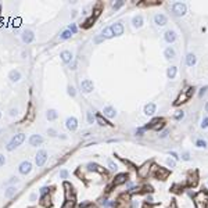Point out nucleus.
I'll list each match as a JSON object with an SVG mask.
<instances>
[{"instance_id":"obj_1","label":"nucleus","mask_w":208,"mask_h":208,"mask_svg":"<svg viewBox=\"0 0 208 208\" xmlns=\"http://www.w3.org/2000/svg\"><path fill=\"white\" fill-rule=\"evenodd\" d=\"M25 140V135L24 133H18L16 136L11 139V142L7 144V150L8 151H13L14 149H17L18 146H21V143Z\"/></svg>"},{"instance_id":"obj_2","label":"nucleus","mask_w":208,"mask_h":208,"mask_svg":"<svg viewBox=\"0 0 208 208\" xmlns=\"http://www.w3.org/2000/svg\"><path fill=\"white\" fill-rule=\"evenodd\" d=\"M193 93H194V89L193 88H189V89H186V90H183V92L179 95V97L176 99L175 105H179V104H182V103H186V101L192 97Z\"/></svg>"},{"instance_id":"obj_3","label":"nucleus","mask_w":208,"mask_h":208,"mask_svg":"<svg viewBox=\"0 0 208 208\" xmlns=\"http://www.w3.org/2000/svg\"><path fill=\"white\" fill-rule=\"evenodd\" d=\"M194 201H196V207L197 208H205V204L208 201V194L204 192L197 193L196 197H194Z\"/></svg>"},{"instance_id":"obj_4","label":"nucleus","mask_w":208,"mask_h":208,"mask_svg":"<svg viewBox=\"0 0 208 208\" xmlns=\"http://www.w3.org/2000/svg\"><path fill=\"white\" fill-rule=\"evenodd\" d=\"M35 161H36L38 167H43L45 162L47 161V153H46V150H39L38 154H36V157H35Z\"/></svg>"},{"instance_id":"obj_5","label":"nucleus","mask_w":208,"mask_h":208,"mask_svg":"<svg viewBox=\"0 0 208 208\" xmlns=\"http://www.w3.org/2000/svg\"><path fill=\"white\" fill-rule=\"evenodd\" d=\"M172 11H174V14L178 17H182L186 14V4L184 3H175L174 6H172Z\"/></svg>"},{"instance_id":"obj_6","label":"nucleus","mask_w":208,"mask_h":208,"mask_svg":"<svg viewBox=\"0 0 208 208\" xmlns=\"http://www.w3.org/2000/svg\"><path fill=\"white\" fill-rule=\"evenodd\" d=\"M93 82L90 79H85L80 82V89H82V92L83 93H90V92H93Z\"/></svg>"},{"instance_id":"obj_7","label":"nucleus","mask_w":208,"mask_h":208,"mask_svg":"<svg viewBox=\"0 0 208 208\" xmlns=\"http://www.w3.org/2000/svg\"><path fill=\"white\" fill-rule=\"evenodd\" d=\"M150 167H151L150 162H144L143 165L137 169V175H139V178H146V176L149 175V172H150Z\"/></svg>"},{"instance_id":"obj_8","label":"nucleus","mask_w":208,"mask_h":208,"mask_svg":"<svg viewBox=\"0 0 208 208\" xmlns=\"http://www.w3.org/2000/svg\"><path fill=\"white\" fill-rule=\"evenodd\" d=\"M20 174H22V175H28L31 171H32V164L29 162V161H24V162H21L20 164Z\"/></svg>"},{"instance_id":"obj_9","label":"nucleus","mask_w":208,"mask_h":208,"mask_svg":"<svg viewBox=\"0 0 208 208\" xmlns=\"http://www.w3.org/2000/svg\"><path fill=\"white\" fill-rule=\"evenodd\" d=\"M21 39H22L24 43H31L35 39V33L31 29H25L24 32H22V35H21Z\"/></svg>"},{"instance_id":"obj_10","label":"nucleus","mask_w":208,"mask_h":208,"mask_svg":"<svg viewBox=\"0 0 208 208\" xmlns=\"http://www.w3.org/2000/svg\"><path fill=\"white\" fill-rule=\"evenodd\" d=\"M65 126L70 129V130H75V129L78 128V121H76V118H74V117L67 118V121H65Z\"/></svg>"},{"instance_id":"obj_11","label":"nucleus","mask_w":208,"mask_h":208,"mask_svg":"<svg viewBox=\"0 0 208 208\" xmlns=\"http://www.w3.org/2000/svg\"><path fill=\"white\" fill-rule=\"evenodd\" d=\"M111 31L115 36H120V35L124 33V25L121 24V22H115V24L111 25Z\"/></svg>"},{"instance_id":"obj_12","label":"nucleus","mask_w":208,"mask_h":208,"mask_svg":"<svg viewBox=\"0 0 208 208\" xmlns=\"http://www.w3.org/2000/svg\"><path fill=\"white\" fill-rule=\"evenodd\" d=\"M42 143H43V137L40 136V135H32V136L29 137V144L33 146V147H36V146H39Z\"/></svg>"},{"instance_id":"obj_13","label":"nucleus","mask_w":208,"mask_h":208,"mask_svg":"<svg viewBox=\"0 0 208 208\" xmlns=\"http://www.w3.org/2000/svg\"><path fill=\"white\" fill-rule=\"evenodd\" d=\"M154 22L157 25H160V26H164V25H167V22H168V18L164 16V14H157V16L154 17Z\"/></svg>"},{"instance_id":"obj_14","label":"nucleus","mask_w":208,"mask_h":208,"mask_svg":"<svg viewBox=\"0 0 208 208\" xmlns=\"http://www.w3.org/2000/svg\"><path fill=\"white\" fill-rule=\"evenodd\" d=\"M169 175V171L165 168H157V172H155V176L161 179V180H164V179H167Z\"/></svg>"},{"instance_id":"obj_15","label":"nucleus","mask_w":208,"mask_h":208,"mask_svg":"<svg viewBox=\"0 0 208 208\" xmlns=\"http://www.w3.org/2000/svg\"><path fill=\"white\" fill-rule=\"evenodd\" d=\"M8 78L11 82H18V80L21 79V72L17 71V70H13V71H10L8 74Z\"/></svg>"},{"instance_id":"obj_16","label":"nucleus","mask_w":208,"mask_h":208,"mask_svg":"<svg viewBox=\"0 0 208 208\" xmlns=\"http://www.w3.org/2000/svg\"><path fill=\"white\" fill-rule=\"evenodd\" d=\"M103 112H104V115H105V117H108V118H114V117L117 115L115 108H114V107H110V105H108V107H105Z\"/></svg>"},{"instance_id":"obj_17","label":"nucleus","mask_w":208,"mask_h":208,"mask_svg":"<svg viewBox=\"0 0 208 208\" xmlns=\"http://www.w3.org/2000/svg\"><path fill=\"white\" fill-rule=\"evenodd\" d=\"M164 38H165V40H167L168 43H174L176 40V33L174 32V31H167Z\"/></svg>"},{"instance_id":"obj_18","label":"nucleus","mask_w":208,"mask_h":208,"mask_svg":"<svg viewBox=\"0 0 208 208\" xmlns=\"http://www.w3.org/2000/svg\"><path fill=\"white\" fill-rule=\"evenodd\" d=\"M154 112H155V104L154 103L147 104V105L144 107V114H146V115H153Z\"/></svg>"},{"instance_id":"obj_19","label":"nucleus","mask_w":208,"mask_h":208,"mask_svg":"<svg viewBox=\"0 0 208 208\" xmlns=\"http://www.w3.org/2000/svg\"><path fill=\"white\" fill-rule=\"evenodd\" d=\"M126 182V175L125 174H121V175H118L117 178H115V180H114V186H120V184L125 183Z\"/></svg>"},{"instance_id":"obj_20","label":"nucleus","mask_w":208,"mask_h":208,"mask_svg":"<svg viewBox=\"0 0 208 208\" xmlns=\"http://www.w3.org/2000/svg\"><path fill=\"white\" fill-rule=\"evenodd\" d=\"M88 169L89 171H96L99 174H104V169L100 167V165H97V164H93V162H90L88 164Z\"/></svg>"},{"instance_id":"obj_21","label":"nucleus","mask_w":208,"mask_h":208,"mask_svg":"<svg viewBox=\"0 0 208 208\" xmlns=\"http://www.w3.org/2000/svg\"><path fill=\"white\" fill-rule=\"evenodd\" d=\"M61 60L64 61V63H71L72 61V54L71 51H68V50H65L61 53Z\"/></svg>"},{"instance_id":"obj_22","label":"nucleus","mask_w":208,"mask_h":208,"mask_svg":"<svg viewBox=\"0 0 208 208\" xmlns=\"http://www.w3.org/2000/svg\"><path fill=\"white\" fill-rule=\"evenodd\" d=\"M132 24H133V26H136V28H140V26L143 25V17H142V16L133 17V20H132Z\"/></svg>"},{"instance_id":"obj_23","label":"nucleus","mask_w":208,"mask_h":208,"mask_svg":"<svg viewBox=\"0 0 208 208\" xmlns=\"http://www.w3.org/2000/svg\"><path fill=\"white\" fill-rule=\"evenodd\" d=\"M186 64L189 65V67H193V65L196 64V56L193 53H189L186 56Z\"/></svg>"},{"instance_id":"obj_24","label":"nucleus","mask_w":208,"mask_h":208,"mask_svg":"<svg viewBox=\"0 0 208 208\" xmlns=\"http://www.w3.org/2000/svg\"><path fill=\"white\" fill-rule=\"evenodd\" d=\"M101 36H103L104 39L112 38V36H114V33H112V31H111V26H108V28H104L103 31H101Z\"/></svg>"},{"instance_id":"obj_25","label":"nucleus","mask_w":208,"mask_h":208,"mask_svg":"<svg viewBox=\"0 0 208 208\" xmlns=\"http://www.w3.org/2000/svg\"><path fill=\"white\" fill-rule=\"evenodd\" d=\"M57 117H58V114H57L56 110H47V112H46V118L49 121H54Z\"/></svg>"},{"instance_id":"obj_26","label":"nucleus","mask_w":208,"mask_h":208,"mask_svg":"<svg viewBox=\"0 0 208 208\" xmlns=\"http://www.w3.org/2000/svg\"><path fill=\"white\" fill-rule=\"evenodd\" d=\"M164 56H165V58H167V60H171V58H174V57H175V50H174L172 47L165 49V51H164Z\"/></svg>"},{"instance_id":"obj_27","label":"nucleus","mask_w":208,"mask_h":208,"mask_svg":"<svg viewBox=\"0 0 208 208\" xmlns=\"http://www.w3.org/2000/svg\"><path fill=\"white\" fill-rule=\"evenodd\" d=\"M16 193H17V189H16V187H13V186H11V187H8L7 190H6V193H4V196H6L7 199H11L13 196H16Z\"/></svg>"},{"instance_id":"obj_28","label":"nucleus","mask_w":208,"mask_h":208,"mask_svg":"<svg viewBox=\"0 0 208 208\" xmlns=\"http://www.w3.org/2000/svg\"><path fill=\"white\" fill-rule=\"evenodd\" d=\"M176 71H178V68H176V67H169L168 71H167V75H168L169 79H174V78H175Z\"/></svg>"},{"instance_id":"obj_29","label":"nucleus","mask_w":208,"mask_h":208,"mask_svg":"<svg viewBox=\"0 0 208 208\" xmlns=\"http://www.w3.org/2000/svg\"><path fill=\"white\" fill-rule=\"evenodd\" d=\"M72 36V33H71V31L70 29H67V31H64V32L60 35V40H65V39H70Z\"/></svg>"},{"instance_id":"obj_30","label":"nucleus","mask_w":208,"mask_h":208,"mask_svg":"<svg viewBox=\"0 0 208 208\" xmlns=\"http://www.w3.org/2000/svg\"><path fill=\"white\" fill-rule=\"evenodd\" d=\"M96 120H97V122H99V125H101V126H107V125H110V122H107L101 115H97Z\"/></svg>"},{"instance_id":"obj_31","label":"nucleus","mask_w":208,"mask_h":208,"mask_svg":"<svg viewBox=\"0 0 208 208\" xmlns=\"http://www.w3.org/2000/svg\"><path fill=\"white\" fill-rule=\"evenodd\" d=\"M42 204L45 207H50V196H43L42 197Z\"/></svg>"},{"instance_id":"obj_32","label":"nucleus","mask_w":208,"mask_h":208,"mask_svg":"<svg viewBox=\"0 0 208 208\" xmlns=\"http://www.w3.org/2000/svg\"><path fill=\"white\" fill-rule=\"evenodd\" d=\"M74 205H75V201L74 200H67L65 201V204L63 205V208H72Z\"/></svg>"},{"instance_id":"obj_33","label":"nucleus","mask_w":208,"mask_h":208,"mask_svg":"<svg viewBox=\"0 0 208 208\" xmlns=\"http://www.w3.org/2000/svg\"><path fill=\"white\" fill-rule=\"evenodd\" d=\"M95 20H96V18H95V17L92 16L90 18H89V20H86V22H85V25H83V26H85V28H89L90 25H92L93 22H95Z\"/></svg>"},{"instance_id":"obj_34","label":"nucleus","mask_w":208,"mask_h":208,"mask_svg":"<svg viewBox=\"0 0 208 208\" xmlns=\"http://www.w3.org/2000/svg\"><path fill=\"white\" fill-rule=\"evenodd\" d=\"M183 117H184V112H183V111H178L175 115H174V118H175V120H178V121L182 120Z\"/></svg>"},{"instance_id":"obj_35","label":"nucleus","mask_w":208,"mask_h":208,"mask_svg":"<svg viewBox=\"0 0 208 208\" xmlns=\"http://www.w3.org/2000/svg\"><path fill=\"white\" fill-rule=\"evenodd\" d=\"M124 4H125V1H117V3H114L112 7H114V10H118V8H121Z\"/></svg>"},{"instance_id":"obj_36","label":"nucleus","mask_w":208,"mask_h":208,"mask_svg":"<svg viewBox=\"0 0 208 208\" xmlns=\"http://www.w3.org/2000/svg\"><path fill=\"white\" fill-rule=\"evenodd\" d=\"M68 95L72 96V97L76 95V92H75V88H74V86H68Z\"/></svg>"},{"instance_id":"obj_37","label":"nucleus","mask_w":208,"mask_h":208,"mask_svg":"<svg viewBox=\"0 0 208 208\" xmlns=\"http://www.w3.org/2000/svg\"><path fill=\"white\" fill-rule=\"evenodd\" d=\"M196 146H197V147H205V146H207V143H205V140H197V142H196Z\"/></svg>"},{"instance_id":"obj_38","label":"nucleus","mask_w":208,"mask_h":208,"mask_svg":"<svg viewBox=\"0 0 208 208\" xmlns=\"http://www.w3.org/2000/svg\"><path fill=\"white\" fill-rule=\"evenodd\" d=\"M80 208H96L93 204H90V203H82L80 204Z\"/></svg>"},{"instance_id":"obj_39","label":"nucleus","mask_w":208,"mask_h":208,"mask_svg":"<svg viewBox=\"0 0 208 208\" xmlns=\"http://www.w3.org/2000/svg\"><path fill=\"white\" fill-rule=\"evenodd\" d=\"M93 121H95V117H93V114L90 111H88V122L89 124H93Z\"/></svg>"},{"instance_id":"obj_40","label":"nucleus","mask_w":208,"mask_h":208,"mask_svg":"<svg viewBox=\"0 0 208 208\" xmlns=\"http://www.w3.org/2000/svg\"><path fill=\"white\" fill-rule=\"evenodd\" d=\"M108 167H110V169H112V171H115L117 169V164H114V161H108Z\"/></svg>"},{"instance_id":"obj_41","label":"nucleus","mask_w":208,"mask_h":208,"mask_svg":"<svg viewBox=\"0 0 208 208\" xmlns=\"http://www.w3.org/2000/svg\"><path fill=\"white\" fill-rule=\"evenodd\" d=\"M167 164H168V167H171V168H174V167L176 165V162L174 160H171V158H168V160H167Z\"/></svg>"},{"instance_id":"obj_42","label":"nucleus","mask_w":208,"mask_h":208,"mask_svg":"<svg viewBox=\"0 0 208 208\" xmlns=\"http://www.w3.org/2000/svg\"><path fill=\"white\" fill-rule=\"evenodd\" d=\"M201 128H208V118L205 117L204 120H203V122H201Z\"/></svg>"},{"instance_id":"obj_43","label":"nucleus","mask_w":208,"mask_h":208,"mask_svg":"<svg viewBox=\"0 0 208 208\" xmlns=\"http://www.w3.org/2000/svg\"><path fill=\"white\" fill-rule=\"evenodd\" d=\"M4 164H6V157L3 154H0V167H3Z\"/></svg>"},{"instance_id":"obj_44","label":"nucleus","mask_w":208,"mask_h":208,"mask_svg":"<svg viewBox=\"0 0 208 208\" xmlns=\"http://www.w3.org/2000/svg\"><path fill=\"white\" fill-rule=\"evenodd\" d=\"M67 176H68V172H67V171H61V172H60V178H61V179H65V178H67Z\"/></svg>"},{"instance_id":"obj_45","label":"nucleus","mask_w":208,"mask_h":208,"mask_svg":"<svg viewBox=\"0 0 208 208\" xmlns=\"http://www.w3.org/2000/svg\"><path fill=\"white\" fill-rule=\"evenodd\" d=\"M17 114H18V110H17V108H11V110H10V115H11V117H16Z\"/></svg>"},{"instance_id":"obj_46","label":"nucleus","mask_w":208,"mask_h":208,"mask_svg":"<svg viewBox=\"0 0 208 208\" xmlns=\"http://www.w3.org/2000/svg\"><path fill=\"white\" fill-rule=\"evenodd\" d=\"M17 182H18V178H11L6 184H13V183H17Z\"/></svg>"},{"instance_id":"obj_47","label":"nucleus","mask_w":208,"mask_h":208,"mask_svg":"<svg viewBox=\"0 0 208 208\" xmlns=\"http://www.w3.org/2000/svg\"><path fill=\"white\" fill-rule=\"evenodd\" d=\"M182 158H183L184 161H189V160H190V155H189V153H183V155H182Z\"/></svg>"},{"instance_id":"obj_48","label":"nucleus","mask_w":208,"mask_h":208,"mask_svg":"<svg viewBox=\"0 0 208 208\" xmlns=\"http://www.w3.org/2000/svg\"><path fill=\"white\" fill-rule=\"evenodd\" d=\"M70 31H71V33H75L76 32V26H75L74 24H71L70 25Z\"/></svg>"},{"instance_id":"obj_49","label":"nucleus","mask_w":208,"mask_h":208,"mask_svg":"<svg viewBox=\"0 0 208 208\" xmlns=\"http://www.w3.org/2000/svg\"><path fill=\"white\" fill-rule=\"evenodd\" d=\"M47 133L50 135V136H56V135H57V133H56V130H54V129H49V130H47Z\"/></svg>"},{"instance_id":"obj_50","label":"nucleus","mask_w":208,"mask_h":208,"mask_svg":"<svg viewBox=\"0 0 208 208\" xmlns=\"http://www.w3.org/2000/svg\"><path fill=\"white\" fill-rule=\"evenodd\" d=\"M47 192H49V187H42V189H40V194H43V196Z\"/></svg>"},{"instance_id":"obj_51","label":"nucleus","mask_w":208,"mask_h":208,"mask_svg":"<svg viewBox=\"0 0 208 208\" xmlns=\"http://www.w3.org/2000/svg\"><path fill=\"white\" fill-rule=\"evenodd\" d=\"M167 136H168V130H164V132L160 135V137H162V139H164V137H167Z\"/></svg>"},{"instance_id":"obj_52","label":"nucleus","mask_w":208,"mask_h":208,"mask_svg":"<svg viewBox=\"0 0 208 208\" xmlns=\"http://www.w3.org/2000/svg\"><path fill=\"white\" fill-rule=\"evenodd\" d=\"M103 39H104L103 36H99V38H96V39H95V43H100Z\"/></svg>"},{"instance_id":"obj_53","label":"nucleus","mask_w":208,"mask_h":208,"mask_svg":"<svg viewBox=\"0 0 208 208\" xmlns=\"http://www.w3.org/2000/svg\"><path fill=\"white\" fill-rule=\"evenodd\" d=\"M207 89H208V86H205V88H203V89H201V92H200V96H203V95L205 93V90H207Z\"/></svg>"},{"instance_id":"obj_54","label":"nucleus","mask_w":208,"mask_h":208,"mask_svg":"<svg viewBox=\"0 0 208 208\" xmlns=\"http://www.w3.org/2000/svg\"><path fill=\"white\" fill-rule=\"evenodd\" d=\"M143 130H144V129H139V130L136 132V133H137V136H142V135H143Z\"/></svg>"},{"instance_id":"obj_55","label":"nucleus","mask_w":208,"mask_h":208,"mask_svg":"<svg viewBox=\"0 0 208 208\" xmlns=\"http://www.w3.org/2000/svg\"><path fill=\"white\" fill-rule=\"evenodd\" d=\"M36 200V194H31V201H35Z\"/></svg>"},{"instance_id":"obj_56","label":"nucleus","mask_w":208,"mask_h":208,"mask_svg":"<svg viewBox=\"0 0 208 208\" xmlns=\"http://www.w3.org/2000/svg\"><path fill=\"white\" fill-rule=\"evenodd\" d=\"M171 155H172V157H174V158H179V157H178V154H176V153H171Z\"/></svg>"},{"instance_id":"obj_57","label":"nucleus","mask_w":208,"mask_h":208,"mask_svg":"<svg viewBox=\"0 0 208 208\" xmlns=\"http://www.w3.org/2000/svg\"><path fill=\"white\" fill-rule=\"evenodd\" d=\"M205 110H207V112H208V103L205 104Z\"/></svg>"},{"instance_id":"obj_58","label":"nucleus","mask_w":208,"mask_h":208,"mask_svg":"<svg viewBox=\"0 0 208 208\" xmlns=\"http://www.w3.org/2000/svg\"><path fill=\"white\" fill-rule=\"evenodd\" d=\"M0 117H1V112H0Z\"/></svg>"}]
</instances>
